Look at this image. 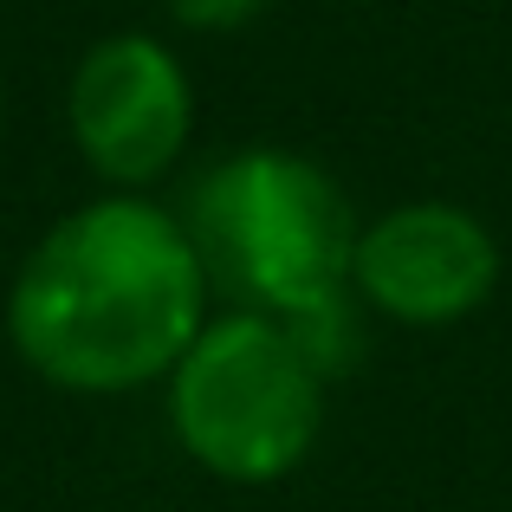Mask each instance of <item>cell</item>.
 <instances>
[{"mask_svg": "<svg viewBox=\"0 0 512 512\" xmlns=\"http://www.w3.org/2000/svg\"><path fill=\"white\" fill-rule=\"evenodd\" d=\"M175 441L234 487L286 480L325 428V376L279 318L234 312L201 325L169 370Z\"/></svg>", "mask_w": 512, "mask_h": 512, "instance_id": "3", "label": "cell"}, {"mask_svg": "<svg viewBox=\"0 0 512 512\" xmlns=\"http://www.w3.org/2000/svg\"><path fill=\"white\" fill-rule=\"evenodd\" d=\"M182 227L201 266L266 318H299L344 299L350 253L363 234L344 188L292 150H240L208 169Z\"/></svg>", "mask_w": 512, "mask_h": 512, "instance_id": "2", "label": "cell"}, {"mask_svg": "<svg viewBox=\"0 0 512 512\" xmlns=\"http://www.w3.org/2000/svg\"><path fill=\"white\" fill-rule=\"evenodd\" d=\"M350 286L396 325H461L500 286V247L454 201H409L357 234Z\"/></svg>", "mask_w": 512, "mask_h": 512, "instance_id": "5", "label": "cell"}, {"mask_svg": "<svg viewBox=\"0 0 512 512\" xmlns=\"http://www.w3.org/2000/svg\"><path fill=\"white\" fill-rule=\"evenodd\" d=\"M72 143L104 182L143 188L156 182L188 143L195 124V91L182 59L150 33H111L78 59L65 91Z\"/></svg>", "mask_w": 512, "mask_h": 512, "instance_id": "4", "label": "cell"}, {"mask_svg": "<svg viewBox=\"0 0 512 512\" xmlns=\"http://www.w3.org/2000/svg\"><path fill=\"white\" fill-rule=\"evenodd\" d=\"M208 266L169 208L104 195L65 214L7 299L13 350L46 383L78 396H117L169 376L201 338Z\"/></svg>", "mask_w": 512, "mask_h": 512, "instance_id": "1", "label": "cell"}, {"mask_svg": "<svg viewBox=\"0 0 512 512\" xmlns=\"http://www.w3.org/2000/svg\"><path fill=\"white\" fill-rule=\"evenodd\" d=\"M169 13L188 26V33H234V26L260 20L266 0H169Z\"/></svg>", "mask_w": 512, "mask_h": 512, "instance_id": "6", "label": "cell"}]
</instances>
